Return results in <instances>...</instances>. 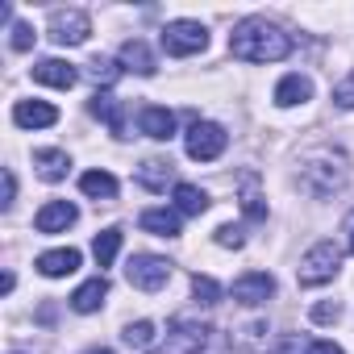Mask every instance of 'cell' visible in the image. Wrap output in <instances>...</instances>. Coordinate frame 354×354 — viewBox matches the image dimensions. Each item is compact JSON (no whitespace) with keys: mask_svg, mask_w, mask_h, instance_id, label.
<instances>
[{"mask_svg":"<svg viewBox=\"0 0 354 354\" xmlns=\"http://www.w3.org/2000/svg\"><path fill=\"white\" fill-rule=\"evenodd\" d=\"M230 50L242 63H279V59L292 55V38L279 26H271L267 17H246V21L234 26Z\"/></svg>","mask_w":354,"mask_h":354,"instance_id":"obj_1","label":"cell"},{"mask_svg":"<svg viewBox=\"0 0 354 354\" xmlns=\"http://www.w3.org/2000/svg\"><path fill=\"white\" fill-rule=\"evenodd\" d=\"M300 184H304L308 196L325 201V196H333V192L346 184V162H342L333 150H317V154L300 167Z\"/></svg>","mask_w":354,"mask_h":354,"instance_id":"obj_2","label":"cell"},{"mask_svg":"<svg viewBox=\"0 0 354 354\" xmlns=\"http://www.w3.org/2000/svg\"><path fill=\"white\" fill-rule=\"evenodd\" d=\"M337 267H342V246L337 242H317L304 259H300V288H321V283H329L333 275H337Z\"/></svg>","mask_w":354,"mask_h":354,"instance_id":"obj_3","label":"cell"},{"mask_svg":"<svg viewBox=\"0 0 354 354\" xmlns=\"http://www.w3.org/2000/svg\"><path fill=\"white\" fill-rule=\"evenodd\" d=\"M225 142H230V133H225L221 125H213V121H192L188 133H184V150H188V158H196V162L221 158Z\"/></svg>","mask_w":354,"mask_h":354,"instance_id":"obj_4","label":"cell"},{"mask_svg":"<svg viewBox=\"0 0 354 354\" xmlns=\"http://www.w3.org/2000/svg\"><path fill=\"white\" fill-rule=\"evenodd\" d=\"M209 46V30L201 21H171L162 30V50L175 55V59H188V55H201Z\"/></svg>","mask_w":354,"mask_h":354,"instance_id":"obj_5","label":"cell"},{"mask_svg":"<svg viewBox=\"0 0 354 354\" xmlns=\"http://www.w3.org/2000/svg\"><path fill=\"white\" fill-rule=\"evenodd\" d=\"M209 337H213L209 325L188 321V317H175L171 329H167V350L162 354H205L209 350Z\"/></svg>","mask_w":354,"mask_h":354,"instance_id":"obj_6","label":"cell"},{"mask_svg":"<svg viewBox=\"0 0 354 354\" xmlns=\"http://www.w3.org/2000/svg\"><path fill=\"white\" fill-rule=\"evenodd\" d=\"M125 275H129V283H133L138 292H158V288L171 279V263L158 259V254H133L129 267H125Z\"/></svg>","mask_w":354,"mask_h":354,"instance_id":"obj_7","label":"cell"},{"mask_svg":"<svg viewBox=\"0 0 354 354\" xmlns=\"http://www.w3.org/2000/svg\"><path fill=\"white\" fill-rule=\"evenodd\" d=\"M88 34H92L88 13H80V9H55L50 13V38L59 46H80V42H88Z\"/></svg>","mask_w":354,"mask_h":354,"instance_id":"obj_8","label":"cell"},{"mask_svg":"<svg viewBox=\"0 0 354 354\" xmlns=\"http://www.w3.org/2000/svg\"><path fill=\"white\" fill-rule=\"evenodd\" d=\"M271 292H275V279H271L267 271H246V275H238V279H234V300H238V304H246V308L263 304Z\"/></svg>","mask_w":354,"mask_h":354,"instance_id":"obj_9","label":"cell"},{"mask_svg":"<svg viewBox=\"0 0 354 354\" xmlns=\"http://www.w3.org/2000/svg\"><path fill=\"white\" fill-rule=\"evenodd\" d=\"M75 217H80V209H75L71 201H50V205L38 209L34 230H38V234H63L67 225H75Z\"/></svg>","mask_w":354,"mask_h":354,"instance_id":"obj_10","label":"cell"},{"mask_svg":"<svg viewBox=\"0 0 354 354\" xmlns=\"http://www.w3.org/2000/svg\"><path fill=\"white\" fill-rule=\"evenodd\" d=\"M88 113L96 117V121H104L117 138H125V129H129V121H125V104L117 100V96H109V92H96L92 100H88Z\"/></svg>","mask_w":354,"mask_h":354,"instance_id":"obj_11","label":"cell"},{"mask_svg":"<svg viewBox=\"0 0 354 354\" xmlns=\"http://www.w3.org/2000/svg\"><path fill=\"white\" fill-rule=\"evenodd\" d=\"M138 129H142L146 138H154V142H167V138L175 133V113L162 109V104H142V109H138Z\"/></svg>","mask_w":354,"mask_h":354,"instance_id":"obj_12","label":"cell"},{"mask_svg":"<svg viewBox=\"0 0 354 354\" xmlns=\"http://www.w3.org/2000/svg\"><path fill=\"white\" fill-rule=\"evenodd\" d=\"M13 121H17L21 129H46V125L59 121V113H55V104H46V100H17V104H13Z\"/></svg>","mask_w":354,"mask_h":354,"instance_id":"obj_13","label":"cell"},{"mask_svg":"<svg viewBox=\"0 0 354 354\" xmlns=\"http://www.w3.org/2000/svg\"><path fill=\"white\" fill-rule=\"evenodd\" d=\"M230 342H234V350H242V354H263V350L271 346V325H267V321L238 325V329L230 333Z\"/></svg>","mask_w":354,"mask_h":354,"instance_id":"obj_14","label":"cell"},{"mask_svg":"<svg viewBox=\"0 0 354 354\" xmlns=\"http://www.w3.org/2000/svg\"><path fill=\"white\" fill-rule=\"evenodd\" d=\"M38 271H42L46 279H63V275L80 271V250H75V246H63V250H46V254H38Z\"/></svg>","mask_w":354,"mask_h":354,"instance_id":"obj_15","label":"cell"},{"mask_svg":"<svg viewBox=\"0 0 354 354\" xmlns=\"http://www.w3.org/2000/svg\"><path fill=\"white\" fill-rule=\"evenodd\" d=\"M34 80L50 84V88H75L80 71L71 63H63V59H42V63H34Z\"/></svg>","mask_w":354,"mask_h":354,"instance_id":"obj_16","label":"cell"},{"mask_svg":"<svg viewBox=\"0 0 354 354\" xmlns=\"http://www.w3.org/2000/svg\"><path fill=\"white\" fill-rule=\"evenodd\" d=\"M138 225L158 238H180V209H146L138 217Z\"/></svg>","mask_w":354,"mask_h":354,"instance_id":"obj_17","label":"cell"},{"mask_svg":"<svg viewBox=\"0 0 354 354\" xmlns=\"http://www.w3.org/2000/svg\"><path fill=\"white\" fill-rule=\"evenodd\" d=\"M171 180H175V167H171L167 158H146V162L138 167V184L150 188V192H167Z\"/></svg>","mask_w":354,"mask_h":354,"instance_id":"obj_18","label":"cell"},{"mask_svg":"<svg viewBox=\"0 0 354 354\" xmlns=\"http://www.w3.org/2000/svg\"><path fill=\"white\" fill-rule=\"evenodd\" d=\"M104 296H109V279H104V275H96V279H88V283H80V288H75L71 308H75V313H96V308L104 304Z\"/></svg>","mask_w":354,"mask_h":354,"instance_id":"obj_19","label":"cell"},{"mask_svg":"<svg viewBox=\"0 0 354 354\" xmlns=\"http://www.w3.org/2000/svg\"><path fill=\"white\" fill-rule=\"evenodd\" d=\"M34 167H38L42 180L59 184L67 175V167H71V158H67V150H34Z\"/></svg>","mask_w":354,"mask_h":354,"instance_id":"obj_20","label":"cell"},{"mask_svg":"<svg viewBox=\"0 0 354 354\" xmlns=\"http://www.w3.org/2000/svg\"><path fill=\"white\" fill-rule=\"evenodd\" d=\"M242 213H246L250 221H267V201H263V192H259V175H254V171L242 175Z\"/></svg>","mask_w":354,"mask_h":354,"instance_id":"obj_21","label":"cell"},{"mask_svg":"<svg viewBox=\"0 0 354 354\" xmlns=\"http://www.w3.org/2000/svg\"><path fill=\"white\" fill-rule=\"evenodd\" d=\"M80 192L92 196V201H113L117 196V180L109 171H84L80 175Z\"/></svg>","mask_w":354,"mask_h":354,"instance_id":"obj_22","label":"cell"},{"mask_svg":"<svg viewBox=\"0 0 354 354\" xmlns=\"http://www.w3.org/2000/svg\"><path fill=\"white\" fill-rule=\"evenodd\" d=\"M308 96H313V84H308L304 75H283V80H279V88H275V104H283V109L304 104Z\"/></svg>","mask_w":354,"mask_h":354,"instance_id":"obj_23","label":"cell"},{"mask_svg":"<svg viewBox=\"0 0 354 354\" xmlns=\"http://www.w3.org/2000/svg\"><path fill=\"white\" fill-rule=\"evenodd\" d=\"M121 63H125L129 71H138V75H154V55H150L146 42H138V38H129V42L121 46Z\"/></svg>","mask_w":354,"mask_h":354,"instance_id":"obj_24","label":"cell"},{"mask_svg":"<svg viewBox=\"0 0 354 354\" xmlns=\"http://www.w3.org/2000/svg\"><path fill=\"white\" fill-rule=\"evenodd\" d=\"M175 209L188 213V217H201L209 209V196L196 188V184H175Z\"/></svg>","mask_w":354,"mask_h":354,"instance_id":"obj_25","label":"cell"},{"mask_svg":"<svg viewBox=\"0 0 354 354\" xmlns=\"http://www.w3.org/2000/svg\"><path fill=\"white\" fill-rule=\"evenodd\" d=\"M117 250H121V230H100V234H96V242H92L96 267H113Z\"/></svg>","mask_w":354,"mask_h":354,"instance_id":"obj_26","label":"cell"},{"mask_svg":"<svg viewBox=\"0 0 354 354\" xmlns=\"http://www.w3.org/2000/svg\"><path fill=\"white\" fill-rule=\"evenodd\" d=\"M88 80H92V84H100V88H109V84H117V80H121V67H117L113 59H100V55H96V59L88 63Z\"/></svg>","mask_w":354,"mask_h":354,"instance_id":"obj_27","label":"cell"},{"mask_svg":"<svg viewBox=\"0 0 354 354\" xmlns=\"http://www.w3.org/2000/svg\"><path fill=\"white\" fill-rule=\"evenodd\" d=\"M125 346H133V350H150L154 346V325L150 321H133V325H125Z\"/></svg>","mask_w":354,"mask_h":354,"instance_id":"obj_28","label":"cell"},{"mask_svg":"<svg viewBox=\"0 0 354 354\" xmlns=\"http://www.w3.org/2000/svg\"><path fill=\"white\" fill-rule=\"evenodd\" d=\"M192 296H196L201 304H217V300H221V283L209 279V275H192Z\"/></svg>","mask_w":354,"mask_h":354,"instance_id":"obj_29","label":"cell"},{"mask_svg":"<svg viewBox=\"0 0 354 354\" xmlns=\"http://www.w3.org/2000/svg\"><path fill=\"white\" fill-rule=\"evenodd\" d=\"M288 354H346L342 346H333V342H308V346H300L296 337L288 342Z\"/></svg>","mask_w":354,"mask_h":354,"instance_id":"obj_30","label":"cell"},{"mask_svg":"<svg viewBox=\"0 0 354 354\" xmlns=\"http://www.w3.org/2000/svg\"><path fill=\"white\" fill-rule=\"evenodd\" d=\"M333 104H337V109H354V71L333 88Z\"/></svg>","mask_w":354,"mask_h":354,"instance_id":"obj_31","label":"cell"},{"mask_svg":"<svg viewBox=\"0 0 354 354\" xmlns=\"http://www.w3.org/2000/svg\"><path fill=\"white\" fill-rule=\"evenodd\" d=\"M217 246H234V250H242V246H246V238H242V230H238V225H221V230H217Z\"/></svg>","mask_w":354,"mask_h":354,"instance_id":"obj_32","label":"cell"},{"mask_svg":"<svg viewBox=\"0 0 354 354\" xmlns=\"http://www.w3.org/2000/svg\"><path fill=\"white\" fill-rule=\"evenodd\" d=\"M337 317H342V304H337V300H325V304L313 308V321H317V325H329V321H337Z\"/></svg>","mask_w":354,"mask_h":354,"instance_id":"obj_33","label":"cell"},{"mask_svg":"<svg viewBox=\"0 0 354 354\" xmlns=\"http://www.w3.org/2000/svg\"><path fill=\"white\" fill-rule=\"evenodd\" d=\"M30 46H34V30L26 21H17L13 26V50H30Z\"/></svg>","mask_w":354,"mask_h":354,"instance_id":"obj_34","label":"cell"},{"mask_svg":"<svg viewBox=\"0 0 354 354\" xmlns=\"http://www.w3.org/2000/svg\"><path fill=\"white\" fill-rule=\"evenodd\" d=\"M13 196H17V175L5 167V209H13Z\"/></svg>","mask_w":354,"mask_h":354,"instance_id":"obj_35","label":"cell"},{"mask_svg":"<svg viewBox=\"0 0 354 354\" xmlns=\"http://www.w3.org/2000/svg\"><path fill=\"white\" fill-rule=\"evenodd\" d=\"M88 354H113V350H100V346H96V350H88Z\"/></svg>","mask_w":354,"mask_h":354,"instance_id":"obj_36","label":"cell"},{"mask_svg":"<svg viewBox=\"0 0 354 354\" xmlns=\"http://www.w3.org/2000/svg\"><path fill=\"white\" fill-rule=\"evenodd\" d=\"M350 250H354V234H350Z\"/></svg>","mask_w":354,"mask_h":354,"instance_id":"obj_37","label":"cell"}]
</instances>
